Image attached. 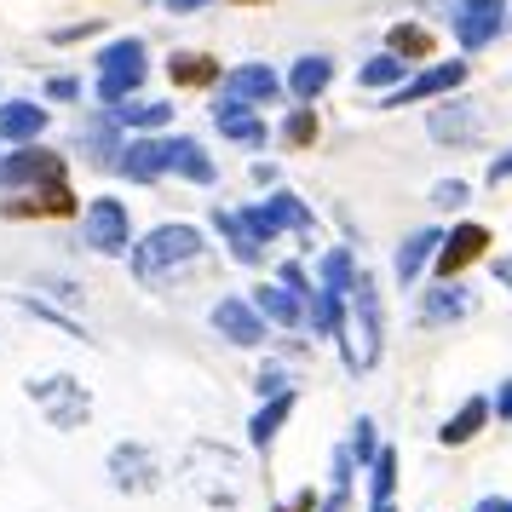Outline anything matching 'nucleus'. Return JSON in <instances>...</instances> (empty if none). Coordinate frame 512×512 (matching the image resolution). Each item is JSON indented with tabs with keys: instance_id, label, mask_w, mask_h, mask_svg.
Here are the masks:
<instances>
[{
	"instance_id": "1",
	"label": "nucleus",
	"mask_w": 512,
	"mask_h": 512,
	"mask_svg": "<svg viewBox=\"0 0 512 512\" xmlns=\"http://www.w3.org/2000/svg\"><path fill=\"white\" fill-rule=\"evenodd\" d=\"M380 288H374L369 271L351 277V294H346V311H340V346H346V369L351 374H369L380 363Z\"/></svg>"
},
{
	"instance_id": "2",
	"label": "nucleus",
	"mask_w": 512,
	"mask_h": 512,
	"mask_svg": "<svg viewBox=\"0 0 512 512\" xmlns=\"http://www.w3.org/2000/svg\"><path fill=\"white\" fill-rule=\"evenodd\" d=\"M185 461L190 466H208V472H185V484L196 489L208 507H219V512L242 507V495H248V472H242V461H236L231 449H219V443H196Z\"/></svg>"
},
{
	"instance_id": "3",
	"label": "nucleus",
	"mask_w": 512,
	"mask_h": 512,
	"mask_svg": "<svg viewBox=\"0 0 512 512\" xmlns=\"http://www.w3.org/2000/svg\"><path fill=\"white\" fill-rule=\"evenodd\" d=\"M202 254V231L196 225H156V231L133 242V277L139 282H162L167 271H179Z\"/></svg>"
},
{
	"instance_id": "4",
	"label": "nucleus",
	"mask_w": 512,
	"mask_h": 512,
	"mask_svg": "<svg viewBox=\"0 0 512 512\" xmlns=\"http://www.w3.org/2000/svg\"><path fill=\"white\" fill-rule=\"evenodd\" d=\"M29 397H35V409H41L58 432H75L81 420L93 415V397H87V386H81L75 374H41V380H29Z\"/></svg>"
},
{
	"instance_id": "5",
	"label": "nucleus",
	"mask_w": 512,
	"mask_h": 512,
	"mask_svg": "<svg viewBox=\"0 0 512 512\" xmlns=\"http://www.w3.org/2000/svg\"><path fill=\"white\" fill-rule=\"evenodd\" d=\"M144 41H110V47L98 52V98L104 104H121V98H133L144 87Z\"/></svg>"
},
{
	"instance_id": "6",
	"label": "nucleus",
	"mask_w": 512,
	"mask_h": 512,
	"mask_svg": "<svg viewBox=\"0 0 512 512\" xmlns=\"http://www.w3.org/2000/svg\"><path fill=\"white\" fill-rule=\"evenodd\" d=\"M110 489L121 495H150V489H162V461H156V449H144V443H116L110 449Z\"/></svg>"
},
{
	"instance_id": "7",
	"label": "nucleus",
	"mask_w": 512,
	"mask_h": 512,
	"mask_svg": "<svg viewBox=\"0 0 512 512\" xmlns=\"http://www.w3.org/2000/svg\"><path fill=\"white\" fill-rule=\"evenodd\" d=\"M81 242L93 248V254H127V242H133V219L121 208L116 196H98L87 219H81Z\"/></svg>"
},
{
	"instance_id": "8",
	"label": "nucleus",
	"mask_w": 512,
	"mask_h": 512,
	"mask_svg": "<svg viewBox=\"0 0 512 512\" xmlns=\"http://www.w3.org/2000/svg\"><path fill=\"white\" fill-rule=\"evenodd\" d=\"M449 24H455V41L466 52L489 47L501 24H507V0H455V12H449Z\"/></svg>"
},
{
	"instance_id": "9",
	"label": "nucleus",
	"mask_w": 512,
	"mask_h": 512,
	"mask_svg": "<svg viewBox=\"0 0 512 512\" xmlns=\"http://www.w3.org/2000/svg\"><path fill=\"white\" fill-rule=\"evenodd\" d=\"M0 185L6 190L64 185V156H52V150H12V156H0Z\"/></svg>"
},
{
	"instance_id": "10",
	"label": "nucleus",
	"mask_w": 512,
	"mask_h": 512,
	"mask_svg": "<svg viewBox=\"0 0 512 512\" xmlns=\"http://www.w3.org/2000/svg\"><path fill=\"white\" fill-rule=\"evenodd\" d=\"M461 81H466V64H461V58H455V64H432V70H420L415 81H397L380 110H403V104H420V98H443V93H455Z\"/></svg>"
},
{
	"instance_id": "11",
	"label": "nucleus",
	"mask_w": 512,
	"mask_h": 512,
	"mask_svg": "<svg viewBox=\"0 0 512 512\" xmlns=\"http://www.w3.org/2000/svg\"><path fill=\"white\" fill-rule=\"evenodd\" d=\"M282 81L271 64H242V70H231L225 81H219V98H231V104H242V110H254V104H277Z\"/></svg>"
},
{
	"instance_id": "12",
	"label": "nucleus",
	"mask_w": 512,
	"mask_h": 512,
	"mask_svg": "<svg viewBox=\"0 0 512 512\" xmlns=\"http://www.w3.org/2000/svg\"><path fill=\"white\" fill-rule=\"evenodd\" d=\"M484 248H489V231H484V225H455V231L438 242V277H443V282L461 277L472 259H484Z\"/></svg>"
},
{
	"instance_id": "13",
	"label": "nucleus",
	"mask_w": 512,
	"mask_h": 512,
	"mask_svg": "<svg viewBox=\"0 0 512 512\" xmlns=\"http://www.w3.org/2000/svg\"><path fill=\"white\" fill-rule=\"evenodd\" d=\"M208 323L219 328L231 346H259V340H265V323H259V311L248 300H219Z\"/></svg>"
},
{
	"instance_id": "14",
	"label": "nucleus",
	"mask_w": 512,
	"mask_h": 512,
	"mask_svg": "<svg viewBox=\"0 0 512 512\" xmlns=\"http://www.w3.org/2000/svg\"><path fill=\"white\" fill-rule=\"evenodd\" d=\"M328 81H334V58L328 52H305L300 64H294V75H288V93H294V104H317V98L328 93Z\"/></svg>"
},
{
	"instance_id": "15",
	"label": "nucleus",
	"mask_w": 512,
	"mask_h": 512,
	"mask_svg": "<svg viewBox=\"0 0 512 512\" xmlns=\"http://www.w3.org/2000/svg\"><path fill=\"white\" fill-rule=\"evenodd\" d=\"M41 133H47V110L41 104H24V98L0 104V139L6 144H35Z\"/></svg>"
},
{
	"instance_id": "16",
	"label": "nucleus",
	"mask_w": 512,
	"mask_h": 512,
	"mask_svg": "<svg viewBox=\"0 0 512 512\" xmlns=\"http://www.w3.org/2000/svg\"><path fill=\"white\" fill-rule=\"evenodd\" d=\"M116 167L127 173V179H133V185H150L156 173H167V150H162V139H133V144H121Z\"/></svg>"
},
{
	"instance_id": "17",
	"label": "nucleus",
	"mask_w": 512,
	"mask_h": 512,
	"mask_svg": "<svg viewBox=\"0 0 512 512\" xmlns=\"http://www.w3.org/2000/svg\"><path fill=\"white\" fill-rule=\"evenodd\" d=\"M213 127H219L225 139H236V144H265V121H259L254 110L231 104V98H213Z\"/></svg>"
},
{
	"instance_id": "18",
	"label": "nucleus",
	"mask_w": 512,
	"mask_h": 512,
	"mask_svg": "<svg viewBox=\"0 0 512 512\" xmlns=\"http://www.w3.org/2000/svg\"><path fill=\"white\" fill-rule=\"evenodd\" d=\"M484 420H489V403H484V397H466L461 409L438 426V443H443V449H461V443H472L478 432H484Z\"/></svg>"
},
{
	"instance_id": "19",
	"label": "nucleus",
	"mask_w": 512,
	"mask_h": 512,
	"mask_svg": "<svg viewBox=\"0 0 512 512\" xmlns=\"http://www.w3.org/2000/svg\"><path fill=\"white\" fill-rule=\"evenodd\" d=\"M438 242H443V231H438V225H426V231H415L409 242H403V248H397L392 271H397V282H403V288H409V282L426 271V259L438 254Z\"/></svg>"
},
{
	"instance_id": "20",
	"label": "nucleus",
	"mask_w": 512,
	"mask_h": 512,
	"mask_svg": "<svg viewBox=\"0 0 512 512\" xmlns=\"http://www.w3.org/2000/svg\"><path fill=\"white\" fill-rule=\"evenodd\" d=\"M432 139L438 144H466V139H478V110L472 104H443V110H432Z\"/></svg>"
},
{
	"instance_id": "21",
	"label": "nucleus",
	"mask_w": 512,
	"mask_h": 512,
	"mask_svg": "<svg viewBox=\"0 0 512 512\" xmlns=\"http://www.w3.org/2000/svg\"><path fill=\"white\" fill-rule=\"evenodd\" d=\"M162 150H167V167L185 173L190 185H213V162L196 139H162Z\"/></svg>"
},
{
	"instance_id": "22",
	"label": "nucleus",
	"mask_w": 512,
	"mask_h": 512,
	"mask_svg": "<svg viewBox=\"0 0 512 512\" xmlns=\"http://www.w3.org/2000/svg\"><path fill=\"white\" fill-rule=\"evenodd\" d=\"M110 121H116V127L150 133V127H167V121H173V104H156V98H121V104H110Z\"/></svg>"
},
{
	"instance_id": "23",
	"label": "nucleus",
	"mask_w": 512,
	"mask_h": 512,
	"mask_svg": "<svg viewBox=\"0 0 512 512\" xmlns=\"http://www.w3.org/2000/svg\"><path fill=\"white\" fill-rule=\"evenodd\" d=\"M294 415V392H282V397H265L259 403V415L248 420V443L254 449H271L277 443V432H282V420Z\"/></svg>"
},
{
	"instance_id": "24",
	"label": "nucleus",
	"mask_w": 512,
	"mask_h": 512,
	"mask_svg": "<svg viewBox=\"0 0 512 512\" xmlns=\"http://www.w3.org/2000/svg\"><path fill=\"white\" fill-rule=\"evenodd\" d=\"M254 311H259V323H277V328H300V323H305L300 300H294L288 288H259V294H254Z\"/></svg>"
},
{
	"instance_id": "25",
	"label": "nucleus",
	"mask_w": 512,
	"mask_h": 512,
	"mask_svg": "<svg viewBox=\"0 0 512 512\" xmlns=\"http://www.w3.org/2000/svg\"><path fill=\"white\" fill-rule=\"evenodd\" d=\"M420 317H426V323H461V317H472V294L443 282V288H432V294H426Z\"/></svg>"
},
{
	"instance_id": "26",
	"label": "nucleus",
	"mask_w": 512,
	"mask_h": 512,
	"mask_svg": "<svg viewBox=\"0 0 512 512\" xmlns=\"http://www.w3.org/2000/svg\"><path fill=\"white\" fill-rule=\"evenodd\" d=\"M167 75H173V87H208V81H219V58L173 52V58H167Z\"/></svg>"
},
{
	"instance_id": "27",
	"label": "nucleus",
	"mask_w": 512,
	"mask_h": 512,
	"mask_svg": "<svg viewBox=\"0 0 512 512\" xmlns=\"http://www.w3.org/2000/svg\"><path fill=\"white\" fill-rule=\"evenodd\" d=\"M213 231L225 236V248H231V254L242 259V265H259V254H265V248H259L254 236H248V225H242V219H236L231 208H225V213H213Z\"/></svg>"
},
{
	"instance_id": "28",
	"label": "nucleus",
	"mask_w": 512,
	"mask_h": 512,
	"mask_svg": "<svg viewBox=\"0 0 512 512\" xmlns=\"http://www.w3.org/2000/svg\"><path fill=\"white\" fill-rule=\"evenodd\" d=\"M259 208L271 213V225H277V231H300V236H311V208H305L300 196L277 190V196H271V202H259Z\"/></svg>"
},
{
	"instance_id": "29",
	"label": "nucleus",
	"mask_w": 512,
	"mask_h": 512,
	"mask_svg": "<svg viewBox=\"0 0 512 512\" xmlns=\"http://www.w3.org/2000/svg\"><path fill=\"white\" fill-rule=\"evenodd\" d=\"M351 277H357V271H351V254H346V248H334V254L323 259V282H317V288H323V294H328L334 305H346Z\"/></svg>"
},
{
	"instance_id": "30",
	"label": "nucleus",
	"mask_w": 512,
	"mask_h": 512,
	"mask_svg": "<svg viewBox=\"0 0 512 512\" xmlns=\"http://www.w3.org/2000/svg\"><path fill=\"white\" fill-rule=\"evenodd\" d=\"M426 52H432V35L420 24H392V58L409 64V58H426Z\"/></svg>"
},
{
	"instance_id": "31",
	"label": "nucleus",
	"mask_w": 512,
	"mask_h": 512,
	"mask_svg": "<svg viewBox=\"0 0 512 512\" xmlns=\"http://www.w3.org/2000/svg\"><path fill=\"white\" fill-rule=\"evenodd\" d=\"M6 213H75V202L64 185H47L35 202H6Z\"/></svg>"
},
{
	"instance_id": "32",
	"label": "nucleus",
	"mask_w": 512,
	"mask_h": 512,
	"mask_svg": "<svg viewBox=\"0 0 512 512\" xmlns=\"http://www.w3.org/2000/svg\"><path fill=\"white\" fill-rule=\"evenodd\" d=\"M369 489H374V501H392V489H397V449H380L369 461Z\"/></svg>"
},
{
	"instance_id": "33",
	"label": "nucleus",
	"mask_w": 512,
	"mask_h": 512,
	"mask_svg": "<svg viewBox=\"0 0 512 512\" xmlns=\"http://www.w3.org/2000/svg\"><path fill=\"white\" fill-rule=\"evenodd\" d=\"M363 87H397L403 81V58H392V52H380V58H369L363 64V75H357Z\"/></svg>"
},
{
	"instance_id": "34",
	"label": "nucleus",
	"mask_w": 512,
	"mask_h": 512,
	"mask_svg": "<svg viewBox=\"0 0 512 512\" xmlns=\"http://www.w3.org/2000/svg\"><path fill=\"white\" fill-rule=\"evenodd\" d=\"M346 455L357 466H369L374 455H380V443H374V420L369 415H357V426H351V443H346Z\"/></svg>"
},
{
	"instance_id": "35",
	"label": "nucleus",
	"mask_w": 512,
	"mask_h": 512,
	"mask_svg": "<svg viewBox=\"0 0 512 512\" xmlns=\"http://www.w3.org/2000/svg\"><path fill=\"white\" fill-rule=\"evenodd\" d=\"M282 139L294 144V150H305V144H317V116H311L305 104H294V116L282 121Z\"/></svg>"
},
{
	"instance_id": "36",
	"label": "nucleus",
	"mask_w": 512,
	"mask_h": 512,
	"mask_svg": "<svg viewBox=\"0 0 512 512\" xmlns=\"http://www.w3.org/2000/svg\"><path fill=\"white\" fill-rule=\"evenodd\" d=\"M254 392L259 397H282L288 392V369H282V363H265V369L254 374Z\"/></svg>"
},
{
	"instance_id": "37",
	"label": "nucleus",
	"mask_w": 512,
	"mask_h": 512,
	"mask_svg": "<svg viewBox=\"0 0 512 512\" xmlns=\"http://www.w3.org/2000/svg\"><path fill=\"white\" fill-rule=\"evenodd\" d=\"M432 202H438V208H461L466 185H461V179H443V185H432Z\"/></svg>"
},
{
	"instance_id": "38",
	"label": "nucleus",
	"mask_w": 512,
	"mask_h": 512,
	"mask_svg": "<svg viewBox=\"0 0 512 512\" xmlns=\"http://www.w3.org/2000/svg\"><path fill=\"white\" fill-rule=\"evenodd\" d=\"M501 179H512V150H507V156H495V162H489V185H501Z\"/></svg>"
},
{
	"instance_id": "39",
	"label": "nucleus",
	"mask_w": 512,
	"mask_h": 512,
	"mask_svg": "<svg viewBox=\"0 0 512 512\" xmlns=\"http://www.w3.org/2000/svg\"><path fill=\"white\" fill-rule=\"evenodd\" d=\"M472 512H512V501H507V495H484Z\"/></svg>"
},
{
	"instance_id": "40",
	"label": "nucleus",
	"mask_w": 512,
	"mask_h": 512,
	"mask_svg": "<svg viewBox=\"0 0 512 512\" xmlns=\"http://www.w3.org/2000/svg\"><path fill=\"white\" fill-rule=\"evenodd\" d=\"M47 93H52V98H75V93H81V87H75V81H70V75H58V81H52V87H47Z\"/></svg>"
},
{
	"instance_id": "41",
	"label": "nucleus",
	"mask_w": 512,
	"mask_h": 512,
	"mask_svg": "<svg viewBox=\"0 0 512 512\" xmlns=\"http://www.w3.org/2000/svg\"><path fill=\"white\" fill-rule=\"evenodd\" d=\"M202 6H208V0H167V12H173V18H185V12H202Z\"/></svg>"
},
{
	"instance_id": "42",
	"label": "nucleus",
	"mask_w": 512,
	"mask_h": 512,
	"mask_svg": "<svg viewBox=\"0 0 512 512\" xmlns=\"http://www.w3.org/2000/svg\"><path fill=\"white\" fill-rule=\"evenodd\" d=\"M495 415H501V420H512V380L501 386V397H495Z\"/></svg>"
},
{
	"instance_id": "43",
	"label": "nucleus",
	"mask_w": 512,
	"mask_h": 512,
	"mask_svg": "<svg viewBox=\"0 0 512 512\" xmlns=\"http://www.w3.org/2000/svg\"><path fill=\"white\" fill-rule=\"evenodd\" d=\"M317 512H346V489H328V501Z\"/></svg>"
},
{
	"instance_id": "44",
	"label": "nucleus",
	"mask_w": 512,
	"mask_h": 512,
	"mask_svg": "<svg viewBox=\"0 0 512 512\" xmlns=\"http://www.w3.org/2000/svg\"><path fill=\"white\" fill-rule=\"evenodd\" d=\"M495 282H507V288H512V254L495 259Z\"/></svg>"
},
{
	"instance_id": "45",
	"label": "nucleus",
	"mask_w": 512,
	"mask_h": 512,
	"mask_svg": "<svg viewBox=\"0 0 512 512\" xmlns=\"http://www.w3.org/2000/svg\"><path fill=\"white\" fill-rule=\"evenodd\" d=\"M277 512H317V501H311V489H305V495L294 501V507H277Z\"/></svg>"
},
{
	"instance_id": "46",
	"label": "nucleus",
	"mask_w": 512,
	"mask_h": 512,
	"mask_svg": "<svg viewBox=\"0 0 512 512\" xmlns=\"http://www.w3.org/2000/svg\"><path fill=\"white\" fill-rule=\"evenodd\" d=\"M369 512H397V507H392V501H374V507H369Z\"/></svg>"
}]
</instances>
